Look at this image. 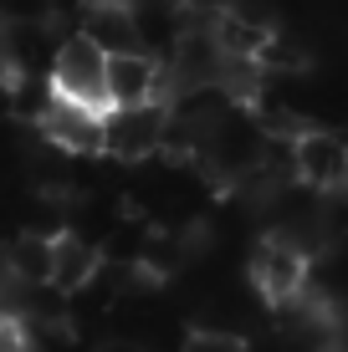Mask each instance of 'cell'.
I'll return each mask as SVG.
<instances>
[{
	"label": "cell",
	"instance_id": "52a82bcc",
	"mask_svg": "<svg viewBox=\"0 0 348 352\" xmlns=\"http://www.w3.org/2000/svg\"><path fill=\"white\" fill-rule=\"evenodd\" d=\"M98 265H103V245L92 235H82V230H72V225H62V230H52V271H46V281H52L57 291H82L98 276Z\"/></svg>",
	"mask_w": 348,
	"mask_h": 352
},
{
	"label": "cell",
	"instance_id": "277c9868",
	"mask_svg": "<svg viewBox=\"0 0 348 352\" xmlns=\"http://www.w3.org/2000/svg\"><path fill=\"white\" fill-rule=\"evenodd\" d=\"M307 265H313L307 250H297L292 240H282V235H267L251 250V286H256L272 307L297 301L307 291Z\"/></svg>",
	"mask_w": 348,
	"mask_h": 352
},
{
	"label": "cell",
	"instance_id": "4fadbf2b",
	"mask_svg": "<svg viewBox=\"0 0 348 352\" xmlns=\"http://www.w3.org/2000/svg\"><path fill=\"white\" fill-rule=\"evenodd\" d=\"M88 6H103V0H82V10H88Z\"/></svg>",
	"mask_w": 348,
	"mask_h": 352
},
{
	"label": "cell",
	"instance_id": "7a4b0ae2",
	"mask_svg": "<svg viewBox=\"0 0 348 352\" xmlns=\"http://www.w3.org/2000/svg\"><path fill=\"white\" fill-rule=\"evenodd\" d=\"M31 128L41 133L57 153H67V159H98L103 153V107L62 97L57 87H52V102L41 107V118H36Z\"/></svg>",
	"mask_w": 348,
	"mask_h": 352
},
{
	"label": "cell",
	"instance_id": "ba28073f",
	"mask_svg": "<svg viewBox=\"0 0 348 352\" xmlns=\"http://www.w3.org/2000/svg\"><path fill=\"white\" fill-rule=\"evenodd\" d=\"M77 31L88 36L98 52H143L139 46V21H134V10L123 6V0H103V6H88L82 10V21H77Z\"/></svg>",
	"mask_w": 348,
	"mask_h": 352
},
{
	"label": "cell",
	"instance_id": "5bb4252c",
	"mask_svg": "<svg viewBox=\"0 0 348 352\" xmlns=\"http://www.w3.org/2000/svg\"><path fill=\"white\" fill-rule=\"evenodd\" d=\"M338 189H343V194H348V174H343V184H338Z\"/></svg>",
	"mask_w": 348,
	"mask_h": 352
},
{
	"label": "cell",
	"instance_id": "8992f818",
	"mask_svg": "<svg viewBox=\"0 0 348 352\" xmlns=\"http://www.w3.org/2000/svg\"><path fill=\"white\" fill-rule=\"evenodd\" d=\"M103 87H108V107H134V102L170 97V77H164V62L154 52H113Z\"/></svg>",
	"mask_w": 348,
	"mask_h": 352
},
{
	"label": "cell",
	"instance_id": "8fae6325",
	"mask_svg": "<svg viewBox=\"0 0 348 352\" xmlns=\"http://www.w3.org/2000/svg\"><path fill=\"white\" fill-rule=\"evenodd\" d=\"M98 352H149L143 342H128V337H113V342H103Z\"/></svg>",
	"mask_w": 348,
	"mask_h": 352
},
{
	"label": "cell",
	"instance_id": "9c48e42d",
	"mask_svg": "<svg viewBox=\"0 0 348 352\" xmlns=\"http://www.w3.org/2000/svg\"><path fill=\"white\" fill-rule=\"evenodd\" d=\"M0 265H6L16 281H46V271H52V230H36L26 225L21 235H10V245H6V256H0Z\"/></svg>",
	"mask_w": 348,
	"mask_h": 352
},
{
	"label": "cell",
	"instance_id": "3957f363",
	"mask_svg": "<svg viewBox=\"0 0 348 352\" xmlns=\"http://www.w3.org/2000/svg\"><path fill=\"white\" fill-rule=\"evenodd\" d=\"M103 72H108V52L88 41L82 31H62L57 41V56H52V87L62 97H77L88 107H108V87H103Z\"/></svg>",
	"mask_w": 348,
	"mask_h": 352
},
{
	"label": "cell",
	"instance_id": "30bf717a",
	"mask_svg": "<svg viewBox=\"0 0 348 352\" xmlns=\"http://www.w3.org/2000/svg\"><path fill=\"white\" fill-rule=\"evenodd\" d=\"M179 352H246V337L231 327H195Z\"/></svg>",
	"mask_w": 348,
	"mask_h": 352
},
{
	"label": "cell",
	"instance_id": "5b68a950",
	"mask_svg": "<svg viewBox=\"0 0 348 352\" xmlns=\"http://www.w3.org/2000/svg\"><path fill=\"white\" fill-rule=\"evenodd\" d=\"M292 174H297V184H307V189H338L343 184V174H348V138L343 133H333V128H313V123H303L292 133Z\"/></svg>",
	"mask_w": 348,
	"mask_h": 352
},
{
	"label": "cell",
	"instance_id": "7c38bea8",
	"mask_svg": "<svg viewBox=\"0 0 348 352\" xmlns=\"http://www.w3.org/2000/svg\"><path fill=\"white\" fill-rule=\"evenodd\" d=\"M6 352H41V347H31V342H26V337H21V332H16V337H10V342H6Z\"/></svg>",
	"mask_w": 348,
	"mask_h": 352
},
{
	"label": "cell",
	"instance_id": "6da1fadb",
	"mask_svg": "<svg viewBox=\"0 0 348 352\" xmlns=\"http://www.w3.org/2000/svg\"><path fill=\"white\" fill-rule=\"evenodd\" d=\"M170 102H134V107H103V153L118 164H149L164 143Z\"/></svg>",
	"mask_w": 348,
	"mask_h": 352
}]
</instances>
